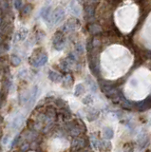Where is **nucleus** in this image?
<instances>
[{"instance_id": "ddd939ff", "label": "nucleus", "mask_w": 151, "mask_h": 152, "mask_svg": "<svg viewBox=\"0 0 151 152\" xmlns=\"http://www.w3.org/2000/svg\"><path fill=\"white\" fill-rule=\"evenodd\" d=\"M8 142H9V135H6L2 140V144L3 146H6V144H8Z\"/></svg>"}, {"instance_id": "0eeeda50", "label": "nucleus", "mask_w": 151, "mask_h": 152, "mask_svg": "<svg viewBox=\"0 0 151 152\" xmlns=\"http://www.w3.org/2000/svg\"><path fill=\"white\" fill-rule=\"evenodd\" d=\"M21 122H22V117L18 116L17 118H15L13 122V125H12V128L13 129H16L18 128L19 126H21Z\"/></svg>"}, {"instance_id": "f03ea898", "label": "nucleus", "mask_w": 151, "mask_h": 152, "mask_svg": "<svg viewBox=\"0 0 151 152\" xmlns=\"http://www.w3.org/2000/svg\"><path fill=\"white\" fill-rule=\"evenodd\" d=\"M87 146H88V140L83 136L74 137L72 142H71V149L73 151L85 149Z\"/></svg>"}, {"instance_id": "39448f33", "label": "nucleus", "mask_w": 151, "mask_h": 152, "mask_svg": "<svg viewBox=\"0 0 151 152\" xmlns=\"http://www.w3.org/2000/svg\"><path fill=\"white\" fill-rule=\"evenodd\" d=\"M104 137L106 138V140H111L114 136V131L111 128H104Z\"/></svg>"}, {"instance_id": "9d476101", "label": "nucleus", "mask_w": 151, "mask_h": 152, "mask_svg": "<svg viewBox=\"0 0 151 152\" xmlns=\"http://www.w3.org/2000/svg\"><path fill=\"white\" fill-rule=\"evenodd\" d=\"M85 91V89L84 86H83V85H78L76 88H75V95L76 96H80L81 94H83Z\"/></svg>"}, {"instance_id": "6e6552de", "label": "nucleus", "mask_w": 151, "mask_h": 152, "mask_svg": "<svg viewBox=\"0 0 151 152\" xmlns=\"http://www.w3.org/2000/svg\"><path fill=\"white\" fill-rule=\"evenodd\" d=\"M123 152H134V146L132 143H127L124 146Z\"/></svg>"}, {"instance_id": "9b49d317", "label": "nucleus", "mask_w": 151, "mask_h": 152, "mask_svg": "<svg viewBox=\"0 0 151 152\" xmlns=\"http://www.w3.org/2000/svg\"><path fill=\"white\" fill-rule=\"evenodd\" d=\"M83 103H84L85 105H90L93 103V98L91 95H88L86 96L84 99H83Z\"/></svg>"}, {"instance_id": "f8f14e48", "label": "nucleus", "mask_w": 151, "mask_h": 152, "mask_svg": "<svg viewBox=\"0 0 151 152\" xmlns=\"http://www.w3.org/2000/svg\"><path fill=\"white\" fill-rule=\"evenodd\" d=\"M19 137H20V136L18 135V136H16L15 138H14L13 142L12 143V147H13V146H16V144L18 143V141H19V139H20Z\"/></svg>"}, {"instance_id": "20e7f679", "label": "nucleus", "mask_w": 151, "mask_h": 152, "mask_svg": "<svg viewBox=\"0 0 151 152\" xmlns=\"http://www.w3.org/2000/svg\"><path fill=\"white\" fill-rule=\"evenodd\" d=\"M98 148L101 151H104V152H109L111 150V143L109 142V140H105V141H100L99 144H98Z\"/></svg>"}, {"instance_id": "4468645a", "label": "nucleus", "mask_w": 151, "mask_h": 152, "mask_svg": "<svg viewBox=\"0 0 151 152\" xmlns=\"http://www.w3.org/2000/svg\"><path fill=\"white\" fill-rule=\"evenodd\" d=\"M76 152H89V151H88V150H84V149H81V150H78V151H76Z\"/></svg>"}, {"instance_id": "423d86ee", "label": "nucleus", "mask_w": 151, "mask_h": 152, "mask_svg": "<svg viewBox=\"0 0 151 152\" xmlns=\"http://www.w3.org/2000/svg\"><path fill=\"white\" fill-rule=\"evenodd\" d=\"M98 116H99V112L97 111V110H91V111H89L88 113V116H87V118H88V120L89 121V122H92V121H95L97 118H98Z\"/></svg>"}, {"instance_id": "f257e3e1", "label": "nucleus", "mask_w": 151, "mask_h": 152, "mask_svg": "<svg viewBox=\"0 0 151 152\" xmlns=\"http://www.w3.org/2000/svg\"><path fill=\"white\" fill-rule=\"evenodd\" d=\"M65 129L69 132V134L71 137H78V136H81L83 133L85 132V126L81 128L80 125L76 124V122H71L69 123L67 125H66L65 126Z\"/></svg>"}, {"instance_id": "1a4fd4ad", "label": "nucleus", "mask_w": 151, "mask_h": 152, "mask_svg": "<svg viewBox=\"0 0 151 152\" xmlns=\"http://www.w3.org/2000/svg\"><path fill=\"white\" fill-rule=\"evenodd\" d=\"M29 148H30V144L28 143V141H26V142H24L21 144H19L20 152H26V151H28Z\"/></svg>"}, {"instance_id": "7ed1b4c3", "label": "nucleus", "mask_w": 151, "mask_h": 152, "mask_svg": "<svg viewBox=\"0 0 151 152\" xmlns=\"http://www.w3.org/2000/svg\"><path fill=\"white\" fill-rule=\"evenodd\" d=\"M136 107L137 109H139L140 111H143V110H146L148 108L151 107V96L147 97L145 100L142 101V102H139L136 104Z\"/></svg>"}, {"instance_id": "2eb2a0df", "label": "nucleus", "mask_w": 151, "mask_h": 152, "mask_svg": "<svg viewBox=\"0 0 151 152\" xmlns=\"http://www.w3.org/2000/svg\"><path fill=\"white\" fill-rule=\"evenodd\" d=\"M2 122V118L1 117H0V123H1Z\"/></svg>"}]
</instances>
